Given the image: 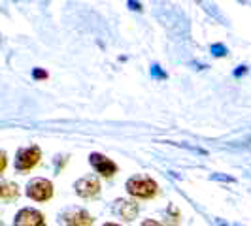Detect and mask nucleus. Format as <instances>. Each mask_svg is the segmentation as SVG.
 <instances>
[{
  "mask_svg": "<svg viewBox=\"0 0 251 226\" xmlns=\"http://www.w3.org/2000/svg\"><path fill=\"white\" fill-rule=\"evenodd\" d=\"M113 211L119 215L121 219H125V221H132L138 215V203L128 200H117L115 205H113Z\"/></svg>",
  "mask_w": 251,
  "mask_h": 226,
  "instance_id": "6e6552de",
  "label": "nucleus"
},
{
  "mask_svg": "<svg viewBox=\"0 0 251 226\" xmlns=\"http://www.w3.org/2000/svg\"><path fill=\"white\" fill-rule=\"evenodd\" d=\"M42 158V151L40 147L32 145V147H26L17 153V158H15V168L19 172H26V170H32Z\"/></svg>",
  "mask_w": 251,
  "mask_h": 226,
  "instance_id": "7ed1b4c3",
  "label": "nucleus"
},
{
  "mask_svg": "<svg viewBox=\"0 0 251 226\" xmlns=\"http://www.w3.org/2000/svg\"><path fill=\"white\" fill-rule=\"evenodd\" d=\"M6 166H8V158H6V153L4 151H0V174L6 170Z\"/></svg>",
  "mask_w": 251,
  "mask_h": 226,
  "instance_id": "9d476101",
  "label": "nucleus"
},
{
  "mask_svg": "<svg viewBox=\"0 0 251 226\" xmlns=\"http://www.w3.org/2000/svg\"><path fill=\"white\" fill-rule=\"evenodd\" d=\"M74 188L81 198H93L100 192V181H99V177H83V179L75 181Z\"/></svg>",
  "mask_w": 251,
  "mask_h": 226,
  "instance_id": "423d86ee",
  "label": "nucleus"
},
{
  "mask_svg": "<svg viewBox=\"0 0 251 226\" xmlns=\"http://www.w3.org/2000/svg\"><path fill=\"white\" fill-rule=\"evenodd\" d=\"M91 166L104 177H112L115 172H117V166L104 155H99V153H93L91 155Z\"/></svg>",
  "mask_w": 251,
  "mask_h": 226,
  "instance_id": "0eeeda50",
  "label": "nucleus"
},
{
  "mask_svg": "<svg viewBox=\"0 0 251 226\" xmlns=\"http://www.w3.org/2000/svg\"><path fill=\"white\" fill-rule=\"evenodd\" d=\"M26 196L36 202L50 200L51 196H53V185H51V181L42 179V177L32 179V181L26 185Z\"/></svg>",
  "mask_w": 251,
  "mask_h": 226,
  "instance_id": "f03ea898",
  "label": "nucleus"
},
{
  "mask_svg": "<svg viewBox=\"0 0 251 226\" xmlns=\"http://www.w3.org/2000/svg\"><path fill=\"white\" fill-rule=\"evenodd\" d=\"M126 190L136 198H153L157 194V183L148 176H134L126 181Z\"/></svg>",
  "mask_w": 251,
  "mask_h": 226,
  "instance_id": "f257e3e1",
  "label": "nucleus"
},
{
  "mask_svg": "<svg viewBox=\"0 0 251 226\" xmlns=\"http://www.w3.org/2000/svg\"><path fill=\"white\" fill-rule=\"evenodd\" d=\"M34 75H36V77H46V72H34Z\"/></svg>",
  "mask_w": 251,
  "mask_h": 226,
  "instance_id": "f8f14e48",
  "label": "nucleus"
},
{
  "mask_svg": "<svg viewBox=\"0 0 251 226\" xmlns=\"http://www.w3.org/2000/svg\"><path fill=\"white\" fill-rule=\"evenodd\" d=\"M15 226H46L44 223V215L40 213L38 209L32 207H25L19 213L15 215Z\"/></svg>",
  "mask_w": 251,
  "mask_h": 226,
  "instance_id": "39448f33",
  "label": "nucleus"
},
{
  "mask_svg": "<svg viewBox=\"0 0 251 226\" xmlns=\"http://www.w3.org/2000/svg\"><path fill=\"white\" fill-rule=\"evenodd\" d=\"M140 226H161L157 221H146V223H142Z\"/></svg>",
  "mask_w": 251,
  "mask_h": 226,
  "instance_id": "9b49d317",
  "label": "nucleus"
},
{
  "mask_svg": "<svg viewBox=\"0 0 251 226\" xmlns=\"http://www.w3.org/2000/svg\"><path fill=\"white\" fill-rule=\"evenodd\" d=\"M17 192H19V188H17L15 183H2V181H0V198L10 200V198H15V196H17Z\"/></svg>",
  "mask_w": 251,
  "mask_h": 226,
  "instance_id": "1a4fd4ad",
  "label": "nucleus"
},
{
  "mask_svg": "<svg viewBox=\"0 0 251 226\" xmlns=\"http://www.w3.org/2000/svg\"><path fill=\"white\" fill-rule=\"evenodd\" d=\"M104 226H119V225H113V223H108V225H104Z\"/></svg>",
  "mask_w": 251,
  "mask_h": 226,
  "instance_id": "ddd939ff",
  "label": "nucleus"
},
{
  "mask_svg": "<svg viewBox=\"0 0 251 226\" xmlns=\"http://www.w3.org/2000/svg\"><path fill=\"white\" fill-rule=\"evenodd\" d=\"M61 219L64 226H93V217L85 209H79V207L66 209L61 215Z\"/></svg>",
  "mask_w": 251,
  "mask_h": 226,
  "instance_id": "20e7f679",
  "label": "nucleus"
}]
</instances>
